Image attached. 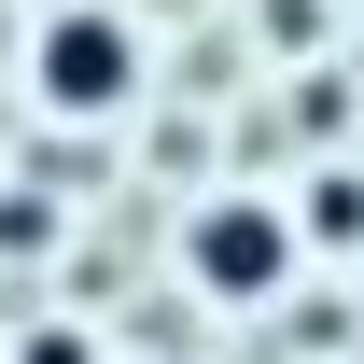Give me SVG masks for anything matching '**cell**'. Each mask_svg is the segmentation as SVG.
<instances>
[{
	"label": "cell",
	"instance_id": "obj_1",
	"mask_svg": "<svg viewBox=\"0 0 364 364\" xmlns=\"http://www.w3.org/2000/svg\"><path fill=\"white\" fill-rule=\"evenodd\" d=\"M280 252H294V238H280V210H267V196L196 210V280H210V294H267V280H280Z\"/></svg>",
	"mask_w": 364,
	"mask_h": 364
},
{
	"label": "cell",
	"instance_id": "obj_2",
	"mask_svg": "<svg viewBox=\"0 0 364 364\" xmlns=\"http://www.w3.org/2000/svg\"><path fill=\"white\" fill-rule=\"evenodd\" d=\"M43 98H70V112L127 98V28H112V14H56L43 28Z\"/></svg>",
	"mask_w": 364,
	"mask_h": 364
},
{
	"label": "cell",
	"instance_id": "obj_3",
	"mask_svg": "<svg viewBox=\"0 0 364 364\" xmlns=\"http://www.w3.org/2000/svg\"><path fill=\"white\" fill-rule=\"evenodd\" d=\"M28 364H98V350H85V336H28Z\"/></svg>",
	"mask_w": 364,
	"mask_h": 364
}]
</instances>
